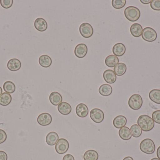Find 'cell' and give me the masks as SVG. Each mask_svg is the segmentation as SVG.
<instances>
[{"label":"cell","instance_id":"1","mask_svg":"<svg viewBox=\"0 0 160 160\" xmlns=\"http://www.w3.org/2000/svg\"><path fill=\"white\" fill-rule=\"evenodd\" d=\"M137 123L141 129L146 132L152 130L155 126V122L153 119L146 115H142L139 116Z\"/></svg>","mask_w":160,"mask_h":160},{"label":"cell","instance_id":"2","mask_svg":"<svg viewBox=\"0 0 160 160\" xmlns=\"http://www.w3.org/2000/svg\"><path fill=\"white\" fill-rule=\"evenodd\" d=\"M126 18L130 21L135 22L138 20L141 16L140 9L134 6H129L124 11Z\"/></svg>","mask_w":160,"mask_h":160},{"label":"cell","instance_id":"3","mask_svg":"<svg viewBox=\"0 0 160 160\" xmlns=\"http://www.w3.org/2000/svg\"><path fill=\"white\" fill-rule=\"evenodd\" d=\"M140 148L141 151L148 155H151L155 152L156 146L154 142L150 139H146L141 142Z\"/></svg>","mask_w":160,"mask_h":160},{"label":"cell","instance_id":"4","mask_svg":"<svg viewBox=\"0 0 160 160\" xmlns=\"http://www.w3.org/2000/svg\"><path fill=\"white\" fill-rule=\"evenodd\" d=\"M142 96L138 94L132 95L129 99V106L132 110L135 111L140 110L142 107Z\"/></svg>","mask_w":160,"mask_h":160},{"label":"cell","instance_id":"5","mask_svg":"<svg viewBox=\"0 0 160 160\" xmlns=\"http://www.w3.org/2000/svg\"><path fill=\"white\" fill-rule=\"evenodd\" d=\"M142 38L148 42H153L156 40L158 34L156 31L151 27H146L143 30Z\"/></svg>","mask_w":160,"mask_h":160},{"label":"cell","instance_id":"6","mask_svg":"<svg viewBox=\"0 0 160 160\" xmlns=\"http://www.w3.org/2000/svg\"><path fill=\"white\" fill-rule=\"evenodd\" d=\"M69 145L68 141L65 139L58 140L55 145V150L58 154L62 155L67 152L69 148Z\"/></svg>","mask_w":160,"mask_h":160},{"label":"cell","instance_id":"7","mask_svg":"<svg viewBox=\"0 0 160 160\" xmlns=\"http://www.w3.org/2000/svg\"><path fill=\"white\" fill-rule=\"evenodd\" d=\"M80 34L85 38H88L92 36L93 34V29L91 25L87 23L81 24L79 27Z\"/></svg>","mask_w":160,"mask_h":160},{"label":"cell","instance_id":"8","mask_svg":"<svg viewBox=\"0 0 160 160\" xmlns=\"http://www.w3.org/2000/svg\"><path fill=\"white\" fill-rule=\"evenodd\" d=\"M90 117L92 121L97 124L101 123L104 119V113L99 109H94L90 112Z\"/></svg>","mask_w":160,"mask_h":160},{"label":"cell","instance_id":"9","mask_svg":"<svg viewBox=\"0 0 160 160\" xmlns=\"http://www.w3.org/2000/svg\"><path fill=\"white\" fill-rule=\"evenodd\" d=\"M52 121V117L49 114L44 113L38 116L37 122L41 126H47L49 125Z\"/></svg>","mask_w":160,"mask_h":160},{"label":"cell","instance_id":"10","mask_svg":"<svg viewBox=\"0 0 160 160\" xmlns=\"http://www.w3.org/2000/svg\"><path fill=\"white\" fill-rule=\"evenodd\" d=\"M75 54L79 58H82L86 56L88 52V48L83 43L78 44L75 49Z\"/></svg>","mask_w":160,"mask_h":160},{"label":"cell","instance_id":"11","mask_svg":"<svg viewBox=\"0 0 160 160\" xmlns=\"http://www.w3.org/2000/svg\"><path fill=\"white\" fill-rule=\"evenodd\" d=\"M104 80L109 84H113L117 80L116 75L112 70H105L103 74Z\"/></svg>","mask_w":160,"mask_h":160},{"label":"cell","instance_id":"12","mask_svg":"<svg viewBox=\"0 0 160 160\" xmlns=\"http://www.w3.org/2000/svg\"><path fill=\"white\" fill-rule=\"evenodd\" d=\"M34 26L38 31L43 32L47 30L48 25L47 21L44 18H38L35 21Z\"/></svg>","mask_w":160,"mask_h":160},{"label":"cell","instance_id":"13","mask_svg":"<svg viewBox=\"0 0 160 160\" xmlns=\"http://www.w3.org/2000/svg\"><path fill=\"white\" fill-rule=\"evenodd\" d=\"M76 111L79 117L84 118L87 116L88 113V109L85 104L80 103L77 106Z\"/></svg>","mask_w":160,"mask_h":160},{"label":"cell","instance_id":"14","mask_svg":"<svg viewBox=\"0 0 160 160\" xmlns=\"http://www.w3.org/2000/svg\"><path fill=\"white\" fill-rule=\"evenodd\" d=\"M126 47L121 43H117L113 47V53L116 56H122L126 52Z\"/></svg>","mask_w":160,"mask_h":160},{"label":"cell","instance_id":"15","mask_svg":"<svg viewBox=\"0 0 160 160\" xmlns=\"http://www.w3.org/2000/svg\"><path fill=\"white\" fill-rule=\"evenodd\" d=\"M21 63L18 59L13 58L9 60L7 64V67L12 71H17L20 69Z\"/></svg>","mask_w":160,"mask_h":160},{"label":"cell","instance_id":"16","mask_svg":"<svg viewBox=\"0 0 160 160\" xmlns=\"http://www.w3.org/2000/svg\"><path fill=\"white\" fill-rule=\"evenodd\" d=\"M127 123V119L123 116H118L114 119L113 124L114 126L117 129H120L126 126Z\"/></svg>","mask_w":160,"mask_h":160},{"label":"cell","instance_id":"17","mask_svg":"<svg viewBox=\"0 0 160 160\" xmlns=\"http://www.w3.org/2000/svg\"><path fill=\"white\" fill-rule=\"evenodd\" d=\"M58 110L60 113L63 115H68L71 113L72 108L69 103L62 102L58 106Z\"/></svg>","mask_w":160,"mask_h":160},{"label":"cell","instance_id":"18","mask_svg":"<svg viewBox=\"0 0 160 160\" xmlns=\"http://www.w3.org/2000/svg\"><path fill=\"white\" fill-rule=\"evenodd\" d=\"M51 103L54 106H58L62 101V97L60 93L57 92H52L49 96Z\"/></svg>","mask_w":160,"mask_h":160},{"label":"cell","instance_id":"19","mask_svg":"<svg viewBox=\"0 0 160 160\" xmlns=\"http://www.w3.org/2000/svg\"><path fill=\"white\" fill-rule=\"evenodd\" d=\"M58 140H59V136L57 133L54 132H49L46 137V141L47 143L51 146L56 145Z\"/></svg>","mask_w":160,"mask_h":160},{"label":"cell","instance_id":"20","mask_svg":"<svg viewBox=\"0 0 160 160\" xmlns=\"http://www.w3.org/2000/svg\"><path fill=\"white\" fill-rule=\"evenodd\" d=\"M142 27L139 23H133L131 26V34L134 37H139L141 36L142 35Z\"/></svg>","mask_w":160,"mask_h":160},{"label":"cell","instance_id":"21","mask_svg":"<svg viewBox=\"0 0 160 160\" xmlns=\"http://www.w3.org/2000/svg\"><path fill=\"white\" fill-rule=\"evenodd\" d=\"M118 134L120 138L124 141H128L132 138L130 129L128 127L124 126L120 128L118 132Z\"/></svg>","mask_w":160,"mask_h":160},{"label":"cell","instance_id":"22","mask_svg":"<svg viewBox=\"0 0 160 160\" xmlns=\"http://www.w3.org/2000/svg\"><path fill=\"white\" fill-rule=\"evenodd\" d=\"M38 62L41 66L44 68H48L51 65L52 60L51 58L48 55L44 54L39 57Z\"/></svg>","mask_w":160,"mask_h":160},{"label":"cell","instance_id":"23","mask_svg":"<svg viewBox=\"0 0 160 160\" xmlns=\"http://www.w3.org/2000/svg\"><path fill=\"white\" fill-rule=\"evenodd\" d=\"M119 63V59L115 55H110L106 57L105 64L107 66L112 68L115 66Z\"/></svg>","mask_w":160,"mask_h":160},{"label":"cell","instance_id":"24","mask_svg":"<svg viewBox=\"0 0 160 160\" xmlns=\"http://www.w3.org/2000/svg\"><path fill=\"white\" fill-rule=\"evenodd\" d=\"M112 88L111 85L108 84H103L100 86L99 93L103 96H108L112 94Z\"/></svg>","mask_w":160,"mask_h":160},{"label":"cell","instance_id":"25","mask_svg":"<svg viewBox=\"0 0 160 160\" xmlns=\"http://www.w3.org/2000/svg\"><path fill=\"white\" fill-rule=\"evenodd\" d=\"M127 69V66L124 63H118L114 68V72L118 76H121L125 74Z\"/></svg>","mask_w":160,"mask_h":160},{"label":"cell","instance_id":"26","mask_svg":"<svg viewBox=\"0 0 160 160\" xmlns=\"http://www.w3.org/2000/svg\"><path fill=\"white\" fill-rule=\"evenodd\" d=\"M149 97L150 100L157 104H160V90L153 89L149 94Z\"/></svg>","mask_w":160,"mask_h":160},{"label":"cell","instance_id":"27","mask_svg":"<svg viewBox=\"0 0 160 160\" xmlns=\"http://www.w3.org/2000/svg\"><path fill=\"white\" fill-rule=\"evenodd\" d=\"M12 101V97L10 94L3 93L0 96V105L7 106L9 105Z\"/></svg>","mask_w":160,"mask_h":160},{"label":"cell","instance_id":"28","mask_svg":"<svg viewBox=\"0 0 160 160\" xmlns=\"http://www.w3.org/2000/svg\"><path fill=\"white\" fill-rule=\"evenodd\" d=\"M99 155L97 151L94 150L87 151L84 154L83 158L84 160H98Z\"/></svg>","mask_w":160,"mask_h":160},{"label":"cell","instance_id":"29","mask_svg":"<svg viewBox=\"0 0 160 160\" xmlns=\"http://www.w3.org/2000/svg\"><path fill=\"white\" fill-rule=\"evenodd\" d=\"M3 89L4 91H5L6 93H8V94H12L14 93L16 90V86L15 84L13 83L12 82L8 81L5 82L4 83Z\"/></svg>","mask_w":160,"mask_h":160},{"label":"cell","instance_id":"30","mask_svg":"<svg viewBox=\"0 0 160 160\" xmlns=\"http://www.w3.org/2000/svg\"><path fill=\"white\" fill-rule=\"evenodd\" d=\"M130 131L132 135L134 138L140 137L142 134V130L138 125H132L131 127Z\"/></svg>","mask_w":160,"mask_h":160},{"label":"cell","instance_id":"31","mask_svg":"<svg viewBox=\"0 0 160 160\" xmlns=\"http://www.w3.org/2000/svg\"><path fill=\"white\" fill-rule=\"evenodd\" d=\"M112 6L116 9H120L123 8L126 4V0H112Z\"/></svg>","mask_w":160,"mask_h":160},{"label":"cell","instance_id":"32","mask_svg":"<svg viewBox=\"0 0 160 160\" xmlns=\"http://www.w3.org/2000/svg\"><path fill=\"white\" fill-rule=\"evenodd\" d=\"M13 3V0H0L1 6L5 8H8L11 7Z\"/></svg>","mask_w":160,"mask_h":160},{"label":"cell","instance_id":"33","mask_svg":"<svg viewBox=\"0 0 160 160\" xmlns=\"http://www.w3.org/2000/svg\"><path fill=\"white\" fill-rule=\"evenodd\" d=\"M150 7L153 10L160 11V0H152L150 3Z\"/></svg>","mask_w":160,"mask_h":160},{"label":"cell","instance_id":"34","mask_svg":"<svg viewBox=\"0 0 160 160\" xmlns=\"http://www.w3.org/2000/svg\"><path fill=\"white\" fill-rule=\"evenodd\" d=\"M152 117L154 122L160 124V110L154 111L152 114Z\"/></svg>","mask_w":160,"mask_h":160},{"label":"cell","instance_id":"35","mask_svg":"<svg viewBox=\"0 0 160 160\" xmlns=\"http://www.w3.org/2000/svg\"><path fill=\"white\" fill-rule=\"evenodd\" d=\"M6 133L2 130L0 129V144L5 142L7 139Z\"/></svg>","mask_w":160,"mask_h":160},{"label":"cell","instance_id":"36","mask_svg":"<svg viewBox=\"0 0 160 160\" xmlns=\"http://www.w3.org/2000/svg\"><path fill=\"white\" fill-rule=\"evenodd\" d=\"M8 156L5 152L0 151V160H7Z\"/></svg>","mask_w":160,"mask_h":160},{"label":"cell","instance_id":"37","mask_svg":"<svg viewBox=\"0 0 160 160\" xmlns=\"http://www.w3.org/2000/svg\"><path fill=\"white\" fill-rule=\"evenodd\" d=\"M62 160H75V158L72 155L67 154L63 157Z\"/></svg>","mask_w":160,"mask_h":160},{"label":"cell","instance_id":"38","mask_svg":"<svg viewBox=\"0 0 160 160\" xmlns=\"http://www.w3.org/2000/svg\"><path fill=\"white\" fill-rule=\"evenodd\" d=\"M141 2L142 3L144 4H148L149 3H151V0H141Z\"/></svg>","mask_w":160,"mask_h":160},{"label":"cell","instance_id":"39","mask_svg":"<svg viewBox=\"0 0 160 160\" xmlns=\"http://www.w3.org/2000/svg\"><path fill=\"white\" fill-rule=\"evenodd\" d=\"M157 155L158 158L160 160V146L159 147L158 150H157Z\"/></svg>","mask_w":160,"mask_h":160},{"label":"cell","instance_id":"40","mask_svg":"<svg viewBox=\"0 0 160 160\" xmlns=\"http://www.w3.org/2000/svg\"><path fill=\"white\" fill-rule=\"evenodd\" d=\"M123 160H134L132 157H128L123 159Z\"/></svg>","mask_w":160,"mask_h":160},{"label":"cell","instance_id":"41","mask_svg":"<svg viewBox=\"0 0 160 160\" xmlns=\"http://www.w3.org/2000/svg\"><path fill=\"white\" fill-rule=\"evenodd\" d=\"M2 88L0 87V96L2 95Z\"/></svg>","mask_w":160,"mask_h":160},{"label":"cell","instance_id":"42","mask_svg":"<svg viewBox=\"0 0 160 160\" xmlns=\"http://www.w3.org/2000/svg\"><path fill=\"white\" fill-rule=\"evenodd\" d=\"M151 160H160L158 158H154L152 159Z\"/></svg>","mask_w":160,"mask_h":160}]
</instances>
